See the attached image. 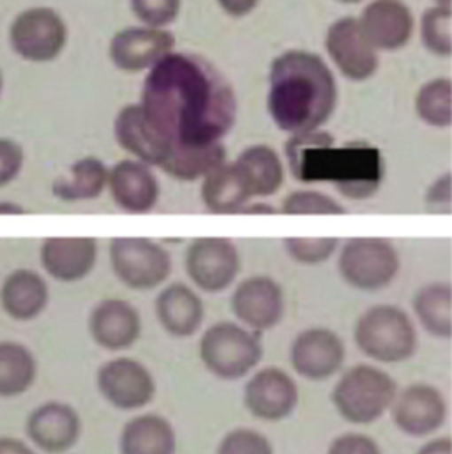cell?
<instances>
[{"label":"cell","mask_w":452,"mask_h":454,"mask_svg":"<svg viewBox=\"0 0 452 454\" xmlns=\"http://www.w3.org/2000/svg\"><path fill=\"white\" fill-rule=\"evenodd\" d=\"M0 454H37L32 444L16 437H0Z\"/></svg>","instance_id":"obj_43"},{"label":"cell","mask_w":452,"mask_h":454,"mask_svg":"<svg viewBox=\"0 0 452 454\" xmlns=\"http://www.w3.org/2000/svg\"><path fill=\"white\" fill-rule=\"evenodd\" d=\"M0 90H2V74H0Z\"/></svg>","instance_id":"obj_49"},{"label":"cell","mask_w":452,"mask_h":454,"mask_svg":"<svg viewBox=\"0 0 452 454\" xmlns=\"http://www.w3.org/2000/svg\"><path fill=\"white\" fill-rule=\"evenodd\" d=\"M357 348L378 364H400L412 359L419 347L414 318L396 304H373L354 325Z\"/></svg>","instance_id":"obj_4"},{"label":"cell","mask_w":452,"mask_h":454,"mask_svg":"<svg viewBox=\"0 0 452 454\" xmlns=\"http://www.w3.org/2000/svg\"><path fill=\"white\" fill-rule=\"evenodd\" d=\"M299 400L300 391L295 379L279 366L254 370L242 389L245 411L263 423L288 419L299 407Z\"/></svg>","instance_id":"obj_14"},{"label":"cell","mask_w":452,"mask_h":454,"mask_svg":"<svg viewBox=\"0 0 452 454\" xmlns=\"http://www.w3.org/2000/svg\"><path fill=\"white\" fill-rule=\"evenodd\" d=\"M426 207L433 213L449 215L452 209V176L451 172H446L439 179H435L430 188L426 190L425 197Z\"/></svg>","instance_id":"obj_41"},{"label":"cell","mask_w":452,"mask_h":454,"mask_svg":"<svg viewBox=\"0 0 452 454\" xmlns=\"http://www.w3.org/2000/svg\"><path fill=\"white\" fill-rule=\"evenodd\" d=\"M279 211L270 206V204H265V202H249L242 207V211L238 215H265V216H270V215H277Z\"/></svg>","instance_id":"obj_45"},{"label":"cell","mask_w":452,"mask_h":454,"mask_svg":"<svg viewBox=\"0 0 452 454\" xmlns=\"http://www.w3.org/2000/svg\"><path fill=\"white\" fill-rule=\"evenodd\" d=\"M338 82L327 62L308 50L279 53L269 69L267 112L277 129H322L338 106Z\"/></svg>","instance_id":"obj_2"},{"label":"cell","mask_w":452,"mask_h":454,"mask_svg":"<svg viewBox=\"0 0 452 454\" xmlns=\"http://www.w3.org/2000/svg\"><path fill=\"white\" fill-rule=\"evenodd\" d=\"M199 357L213 377L225 382L242 380L263 357L261 334L238 322H218L202 333Z\"/></svg>","instance_id":"obj_6"},{"label":"cell","mask_w":452,"mask_h":454,"mask_svg":"<svg viewBox=\"0 0 452 454\" xmlns=\"http://www.w3.org/2000/svg\"><path fill=\"white\" fill-rule=\"evenodd\" d=\"M235 163L245 177L253 199L272 197L284 184V163L270 145H249L237 156Z\"/></svg>","instance_id":"obj_28"},{"label":"cell","mask_w":452,"mask_h":454,"mask_svg":"<svg viewBox=\"0 0 452 454\" xmlns=\"http://www.w3.org/2000/svg\"><path fill=\"white\" fill-rule=\"evenodd\" d=\"M12 50L28 62L55 60L67 43V25L51 7H30L21 11L11 25Z\"/></svg>","instance_id":"obj_11"},{"label":"cell","mask_w":452,"mask_h":454,"mask_svg":"<svg viewBox=\"0 0 452 454\" xmlns=\"http://www.w3.org/2000/svg\"><path fill=\"white\" fill-rule=\"evenodd\" d=\"M389 416L393 425L403 435L425 439L437 434L446 425L449 405L437 386L416 382L398 389Z\"/></svg>","instance_id":"obj_13"},{"label":"cell","mask_w":452,"mask_h":454,"mask_svg":"<svg viewBox=\"0 0 452 454\" xmlns=\"http://www.w3.org/2000/svg\"><path fill=\"white\" fill-rule=\"evenodd\" d=\"M336 237H286L283 247L288 256L300 265H322L329 262L339 249Z\"/></svg>","instance_id":"obj_36"},{"label":"cell","mask_w":452,"mask_h":454,"mask_svg":"<svg viewBox=\"0 0 452 454\" xmlns=\"http://www.w3.org/2000/svg\"><path fill=\"white\" fill-rule=\"evenodd\" d=\"M89 334L106 352H124L142 336L140 311L126 299L108 297L99 301L89 315Z\"/></svg>","instance_id":"obj_19"},{"label":"cell","mask_w":452,"mask_h":454,"mask_svg":"<svg viewBox=\"0 0 452 454\" xmlns=\"http://www.w3.org/2000/svg\"><path fill=\"white\" fill-rule=\"evenodd\" d=\"M216 454H274V446L258 430L233 428L220 441Z\"/></svg>","instance_id":"obj_38"},{"label":"cell","mask_w":452,"mask_h":454,"mask_svg":"<svg viewBox=\"0 0 452 454\" xmlns=\"http://www.w3.org/2000/svg\"><path fill=\"white\" fill-rule=\"evenodd\" d=\"M357 21L377 51L405 48L416 30L414 12L403 0H371Z\"/></svg>","instance_id":"obj_20"},{"label":"cell","mask_w":452,"mask_h":454,"mask_svg":"<svg viewBox=\"0 0 452 454\" xmlns=\"http://www.w3.org/2000/svg\"><path fill=\"white\" fill-rule=\"evenodd\" d=\"M230 308L238 324L263 334L283 322L286 295L274 278L254 274L237 283L231 292Z\"/></svg>","instance_id":"obj_12"},{"label":"cell","mask_w":452,"mask_h":454,"mask_svg":"<svg viewBox=\"0 0 452 454\" xmlns=\"http://www.w3.org/2000/svg\"><path fill=\"white\" fill-rule=\"evenodd\" d=\"M284 154L293 177L300 183H331L350 200H368L378 193L386 179L382 153L364 140L336 145L323 129L292 135Z\"/></svg>","instance_id":"obj_3"},{"label":"cell","mask_w":452,"mask_h":454,"mask_svg":"<svg viewBox=\"0 0 452 454\" xmlns=\"http://www.w3.org/2000/svg\"><path fill=\"white\" fill-rule=\"evenodd\" d=\"M261 0H218L222 11L231 18H244L251 14Z\"/></svg>","instance_id":"obj_42"},{"label":"cell","mask_w":452,"mask_h":454,"mask_svg":"<svg viewBox=\"0 0 452 454\" xmlns=\"http://www.w3.org/2000/svg\"><path fill=\"white\" fill-rule=\"evenodd\" d=\"M435 2V5H439V7H451L452 9V0H433Z\"/></svg>","instance_id":"obj_47"},{"label":"cell","mask_w":452,"mask_h":454,"mask_svg":"<svg viewBox=\"0 0 452 454\" xmlns=\"http://www.w3.org/2000/svg\"><path fill=\"white\" fill-rule=\"evenodd\" d=\"M398 393L396 380L375 364H355L341 373L331 391L338 416L354 427L380 421Z\"/></svg>","instance_id":"obj_5"},{"label":"cell","mask_w":452,"mask_h":454,"mask_svg":"<svg viewBox=\"0 0 452 454\" xmlns=\"http://www.w3.org/2000/svg\"><path fill=\"white\" fill-rule=\"evenodd\" d=\"M136 20L145 27L168 28L183 9V0H129Z\"/></svg>","instance_id":"obj_37"},{"label":"cell","mask_w":452,"mask_h":454,"mask_svg":"<svg viewBox=\"0 0 452 454\" xmlns=\"http://www.w3.org/2000/svg\"><path fill=\"white\" fill-rule=\"evenodd\" d=\"M416 454H452V441L449 437H437L423 444Z\"/></svg>","instance_id":"obj_44"},{"label":"cell","mask_w":452,"mask_h":454,"mask_svg":"<svg viewBox=\"0 0 452 454\" xmlns=\"http://www.w3.org/2000/svg\"><path fill=\"white\" fill-rule=\"evenodd\" d=\"M23 167V151L18 144L0 138V186L12 183Z\"/></svg>","instance_id":"obj_40"},{"label":"cell","mask_w":452,"mask_h":454,"mask_svg":"<svg viewBox=\"0 0 452 454\" xmlns=\"http://www.w3.org/2000/svg\"><path fill=\"white\" fill-rule=\"evenodd\" d=\"M82 430L83 425L78 411L58 400L41 403L25 421V434L30 444L46 454L71 451L78 444Z\"/></svg>","instance_id":"obj_18"},{"label":"cell","mask_w":452,"mask_h":454,"mask_svg":"<svg viewBox=\"0 0 452 454\" xmlns=\"http://www.w3.org/2000/svg\"><path fill=\"white\" fill-rule=\"evenodd\" d=\"M154 313L161 329L174 338L195 336L206 320V306L200 294L186 283L165 285L154 302Z\"/></svg>","instance_id":"obj_24"},{"label":"cell","mask_w":452,"mask_h":454,"mask_svg":"<svg viewBox=\"0 0 452 454\" xmlns=\"http://www.w3.org/2000/svg\"><path fill=\"white\" fill-rule=\"evenodd\" d=\"M345 359V341L329 327L302 329L290 345V364L293 372L309 382H325L336 377Z\"/></svg>","instance_id":"obj_15"},{"label":"cell","mask_w":452,"mask_h":454,"mask_svg":"<svg viewBox=\"0 0 452 454\" xmlns=\"http://www.w3.org/2000/svg\"><path fill=\"white\" fill-rule=\"evenodd\" d=\"M106 190L115 206L128 215L154 211L161 197V186L152 167L136 160H122L108 168Z\"/></svg>","instance_id":"obj_21"},{"label":"cell","mask_w":452,"mask_h":454,"mask_svg":"<svg viewBox=\"0 0 452 454\" xmlns=\"http://www.w3.org/2000/svg\"><path fill=\"white\" fill-rule=\"evenodd\" d=\"M338 2H341V4H359L362 0H338Z\"/></svg>","instance_id":"obj_48"},{"label":"cell","mask_w":452,"mask_h":454,"mask_svg":"<svg viewBox=\"0 0 452 454\" xmlns=\"http://www.w3.org/2000/svg\"><path fill=\"white\" fill-rule=\"evenodd\" d=\"M204 207L213 215H238L253 200L245 177L235 161H226L202 179L200 190Z\"/></svg>","instance_id":"obj_27"},{"label":"cell","mask_w":452,"mask_h":454,"mask_svg":"<svg viewBox=\"0 0 452 454\" xmlns=\"http://www.w3.org/2000/svg\"><path fill=\"white\" fill-rule=\"evenodd\" d=\"M175 35L168 28L128 27L110 39L108 57L119 71L144 73L175 51Z\"/></svg>","instance_id":"obj_17"},{"label":"cell","mask_w":452,"mask_h":454,"mask_svg":"<svg viewBox=\"0 0 452 454\" xmlns=\"http://www.w3.org/2000/svg\"><path fill=\"white\" fill-rule=\"evenodd\" d=\"M412 309L421 327L433 338L449 340L452 336V285L433 281L423 285L414 299Z\"/></svg>","instance_id":"obj_30"},{"label":"cell","mask_w":452,"mask_h":454,"mask_svg":"<svg viewBox=\"0 0 452 454\" xmlns=\"http://www.w3.org/2000/svg\"><path fill=\"white\" fill-rule=\"evenodd\" d=\"M416 114L430 128H451L452 82L451 78L439 76L425 85L416 94Z\"/></svg>","instance_id":"obj_33"},{"label":"cell","mask_w":452,"mask_h":454,"mask_svg":"<svg viewBox=\"0 0 452 454\" xmlns=\"http://www.w3.org/2000/svg\"><path fill=\"white\" fill-rule=\"evenodd\" d=\"M121 454H175L177 432L161 414L147 412L131 418L119 437Z\"/></svg>","instance_id":"obj_26"},{"label":"cell","mask_w":452,"mask_h":454,"mask_svg":"<svg viewBox=\"0 0 452 454\" xmlns=\"http://www.w3.org/2000/svg\"><path fill=\"white\" fill-rule=\"evenodd\" d=\"M96 387L103 400L117 411L135 412L145 409L158 393L152 372L133 357H115L99 366Z\"/></svg>","instance_id":"obj_10"},{"label":"cell","mask_w":452,"mask_h":454,"mask_svg":"<svg viewBox=\"0 0 452 454\" xmlns=\"http://www.w3.org/2000/svg\"><path fill=\"white\" fill-rule=\"evenodd\" d=\"M108 258L115 278L135 292H151L163 286L174 269L167 247L147 237L112 239Z\"/></svg>","instance_id":"obj_8"},{"label":"cell","mask_w":452,"mask_h":454,"mask_svg":"<svg viewBox=\"0 0 452 454\" xmlns=\"http://www.w3.org/2000/svg\"><path fill=\"white\" fill-rule=\"evenodd\" d=\"M226 161L228 156L223 142L209 145H174L160 168L172 179L195 183L206 179Z\"/></svg>","instance_id":"obj_29"},{"label":"cell","mask_w":452,"mask_h":454,"mask_svg":"<svg viewBox=\"0 0 452 454\" xmlns=\"http://www.w3.org/2000/svg\"><path fill=\"white\" fill-rule=\"evenodd\" d=\"M46 279L32 269H16L2 281L0 306L16 322H30L44 313L50 304Z\"/></svg>","instance_id":"obj_25"},{"label":"cell","mask_w":452,"mask_h":454,"mask_svg":"<svg viewBox=\"0 0 452 454\" xmlns=\"http://www.w3.org/2000/svg\"><path fill=\"white\" fill-rule=\"evenodd\" d=\"M39 364L28 347L18 341H0V398L25 395L35 382Z\"/></svg>","instance_id":"obj_32"},{"label":"cell","mask_w":452,"mask_h":454,"mask_svg":"<svg viewBox=\"0 0 452 454\" xmlns=\"http://www.w3.org/2000/svg\"><path fill=\"white\" fill-rule=\"evenodd\" d=\"M97 254L99 244L94 237H50L39 249L41 267L60 283H76L90 276Z\"/></svg>","instance_id":"obj_22"},{"label":"cell","mask_w":452,"mask_h":454,"mask_svg":"<svg viewBox=\"0 0 452 454\" xmlns=\"http://www.w3.org/2000/svg\"><path fill=\"white\" fill-rule=\"evenodd\" d=\"M279 215L286 216H339L347 209L334 197L316 190H297L284 197Z\"/></svg>","instance_id":"obj_35"},{"label":"cell","mask_w":452,"mask_h":454,"mask_svg":"<svg viewBox=\"0 0 452 454\" xmlns=\"http://www.w3.org/2000/svg\"><path fill=\"white\" fill-rule=\"evenodd\" d=\"M108 167L92 156L78 160L66 177L53 183V195L64 202L96 200L106 190Z\"/></svg>","instance_id":"obj_31"},{"label":"cell","mask_w":452,"mask_h":454,"mask_svg":"<svg viewBox=\"0 0 452 454\" xmlns=\"http://www.w3.org/2000/svg\"><path fill=\"white\" fill-rule=\"evenodd\" d=\"M327 454H384L380 444L361 432H347L338 435L329 450Z\"/></svg>","instance_id":"obj_39"},{"label":"cell","mask_w":452,"mask_h":454,"mask_svg":"<svg viewBox=\"0 0 452 454\" xmlns=\"http://www.w3.org/2000/svg\"><path fill=\"white\" fill-rule=\"evenodd\" d=\"M323 46L332 64L350 82L362 83L378 71L380 55L366 39L354 16L336 20L327 28Z\"/></svg>","instance_id":"obj_16"},{"label":"cell","mask_w":452,"mask_h":454,"mask_svg":"<svg viewBox=\"0 0 452 454\" xmlns=\"http://www.w3.org/2000/svg\"><path fill=\"white\" fill-rule=\"evenodd\" d=\"M184 269L195 288L206 294H222L240 274L238 247L226 237H199L184 254Z\"/></svg>","instance_id":"obj_9"},{"label":"cell","mask_w":452,"mask_h":454,"mask_svg":"<svg viewBox=\"0 0 452 454\" xmlns=\"http://www.w3.org/2000/svg\"><path fill=\"white\" fill-rule=\"evenodd\" d=\"M113 135L117 144L149 167H161L172 151V144L158 133L145 117L140 103L126 105L119 110L113 121Z\"/></svg>","instance_id":"obj_23"},{"label":"cell","mask_w":452,"mask_h":454,"mask_svg":"<svg viewBox=\"0 0 452 454\" xmlns=\"http://www.w3.org/2000/svg\"><path fill=\"white\" fill-rule=\"evenodd\" d=\"M398 247L384 237H352L339 244L338 272L341 279L359 292L386 290L400 274Z\"/></svg>","instance_id":"obj_7"},{"label":"cell","mask_w":452,"mask_h":454,"mask_svg":"<svg viewBox=\"0 0 452 454\" xmlns=\"http://www.w3.org/2000/svg\"><path fill=\"white\" fill-rule=\"evenodd\" d=\"M25 213L27 211L19 204L5 202V200L0 202V216H18V215H25Z\"/></svg>","instance_id":"obj_46"},{"label":"cell","mask_w":452,"mask_h":454,"mask_svg":"<svg viewBox=\"0 0 452 454\" xmlns=\"http://www.w3.org/2000/svg\"><path fill=\"white\" fill-rule=\"evenodd\" d=\"M140 106L172 145L223 142L238 108L225 74L191 51H172L149 69Z\"/></svg>","instance_id":"obj_1"},{"label":"cell","mask_w":452,"mask_h":454,"mask_svg":"<svg viewBox=\"0 0 452 454\" xmlns=\"http://www.w3.org/2000/svg\"><path fill=\"white\" fill-rule=\"evenodd\" d=\"M419 35L423 46L437 57L452 55V9L451 7H428L421 14Z\"/></svg>","instance_id":"obj_34"}]
</instances>
